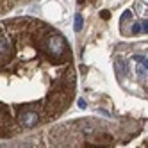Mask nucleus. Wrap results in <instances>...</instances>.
<instances>
[{"label":"nucleus","instance_id":"1","mask_svg":"<svg viewBox=\"0 0 148 148\" xmlns=\"http://www.w3.org/2000/svg\"><path fill=\"white\" fill-rule=\"evenodd\" d=\"M0 71L22 73L7 77L0 89V137L14 136L7 114L18 86L13 121L25 109H34L45 121L57 118L73 98L75 73L66 38L36 20H11L0 23ZM2 80V79H0Z\"/></svg>","mask_w":148,"mask_h":148},{"label":"nucleus","instance_id":"2","mask_svg":"<svg viewBox=\"0 0 148 148\" xmlns=\"http://www.w3.org/2000/svg\"><path fill=\"white\" fill-rule=\"evenodd\" d=\"M114 68H116V73H118V77H125V73H127V66H125V62L121 59H118L114 62Z\"/></svg>","mask_w":148,"mask_h":148},{"label":"nucleus","instance_id":"3","mask_svg":"<svg viewBox=\"0 0 148 148\" xmlns=\"http://www.w3.org/2000/svg\"><path fill=\"white\" fill-rule=\"evenodd\" d=\"M82 27H84V20H82V14H77L75 16V20H73V29L77 30H82Z\"/></svg>","mask_w":148,"mask_h":148},{"label":"nucleus","instance_id":"4","mask_svg":"<svg viewBox=\"0 0 148 148\" xmlns=\"http://www.w3.org/2000/svg\"><path fill=\"white\" fill-rule=\"evenodd\" d=\"M130 30H132L134 36H136V34H141V32H143V23H134Z\"/></svg>","mask_w":148,"mask_h":148},{"label":"nucleus","instance_id":"5","mask_svg":"<svg viewBox=\"0 0 148 148\" xmlns=\"http://www.w3.org/2000/svg\"><path fill=\"white\" fill-rule=\"evenodd\" d=\"M100 16H102L103 20H109V18H111V13H109V11H100Z\"/></svg>","mask_w":148,"mask_h":148},{"label":"nucleus","instance_id":"6","mask_svg":"<svg viewBox=\"0 0 148 148\" xmlns=\"http://www.w3.org/2000/svg\"><path fill=\"white\" fill-rule=\"evenodd\" d=\"M77 103H79V107H80V109H86V100H84V98H79Z\"/></svg>","mask_w":148,"mask_h":148},{"label":"nucleus","instance_id":"7","mask_svg":"<svg viewBox=\"0 0 148 148\" xmlns=\"http://www.w3.org/2000/svg\"><path fill=\"white\" fill-rule=\"evenodd\" d=\"M143 32H148V20L143 22Z\"/></svg>","mask_w":148,"mask_h":148},{"label":"nucleus","instance_id":"8","mask_svg":"<svg viewBox=\"0 0 148 148\" xmlns=\"http://www.w3.org/2000/svg\"><path fill=\"white\" fill-rule=\"evenodd\" d=\"M143 59H145L143 56H134V61H137V62H143Z\"/></svg>","mask_w":148,"mask_h":148},{"label":"nucleus","instance_id":"9","mask_svg":"<svg viewBox=\"0 0 148 148\" xmlns=\"http://www.w3.org/2000/svg\"><path fill=\"white\" fill-rule=\"evenodd\" d=\"M137 75H139V77H145V70H143V68H137Z\"/></svg>","mask_w":148,"mask_h":148},{"label":"nucleus","instance_id":"10","mask_svg":"<svg viewBox=\"0 0 148 148\" xmlns=\"http://www.w3.org/2000/svg\"><path fill=\"white\" fill-rule=\"evenodd\" d=\"M143 66L148 70V57H145V59H143Z\"/></svg>","mask_w":148,"mask_h":148}]
</instances>
